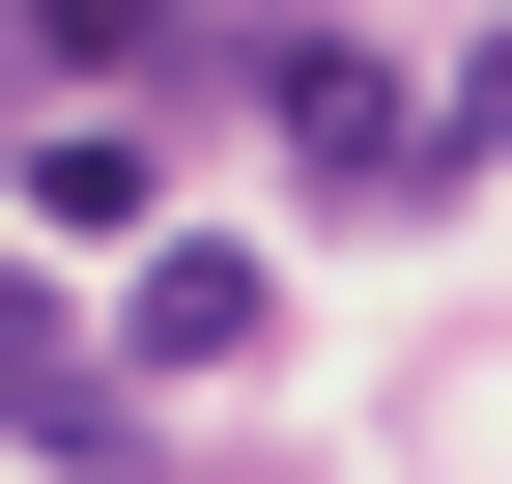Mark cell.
Here are the masks:
<instances>
[{
    "instance_id": "obj_1",
    "label": "cell",
    "mask_w": 512,
    "mask_h": 484,
    "mask_svg": "<svg viewBox=\"0 0 512 484\" xmlns=\"http://www.w3.org/2000/svg\"><path fill=\"white\" fill-rule=\"evenodd\" d=\"M285 171L342 228H399V200H456V143H427V86H370V57H285Z\"/></svg>"
},
{
    "instance_id": "obj_4",
    "label": "cell",
    "mask_w": 512,
    "mask_h": 484,
    "mask_svg": "<svg viewBox=\"0 0 512 484\" xmlns=\"http://www.w3.org/2000/svg\"><path fill=\"white\" fill-rule=\"evenodd\" d=\"M0 428H29V456H114V399L57 371V314H29V285H0Z\"/></svg>"
},
{
    "instance_id": "obj_5",
    "label": "cell",
    "mask_w": 512,
    "mask_h": 484,
    "mask_svg": "<svg viewBox=\"0 0 512 484\" xmlns=\"http://www.w3.org/2000/svg\"><path fill=\"white\" fill-rule=\"evenodd\" d=\"M427 143H456V171H484V143H512V29H484V57H456V114H427Z\"/></svg>"
},
{
    "instance_id": "obj_2",
    "label": "cell",
    "mask_w": 512,
    "mask_h": 484,
    "mask_svg": "<svg viewBox=\"0 0 512 484\" xmlns=\"http://www.w3.org/2000/svg\"><path fill=\"white\" fill-rule=\"evenodd\" d=\"M143 371H256V257H143Z\"/></svg>"
},
{
    "instance_id": "obj_3",
    "label": "cell",
    "mask_w": 512,
    "mask_h": 484,
    "mask_svg": "<svg viewBox=\"0 0 512 484\" xmlns=\"http://www.w3.org/2000/svg\"><path fill=\"white\" fill-rule=\"evenodd\" d=\"M29 228H143V114H57L29 143Z\"/></svg>"
}]
</instances>
